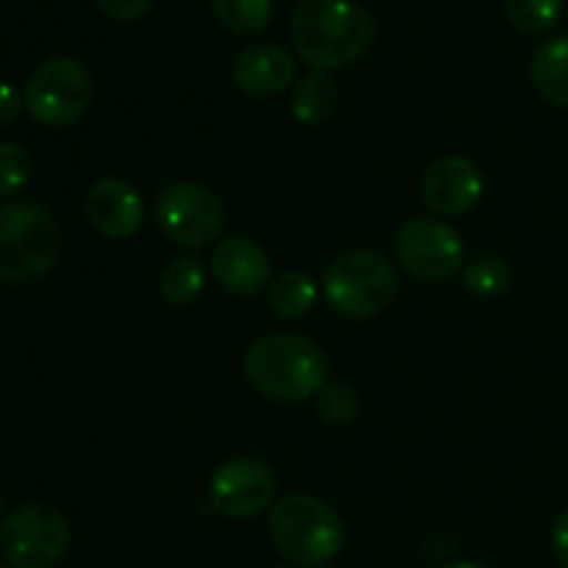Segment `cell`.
I'll use <instances>...</instances> for the list:
<instances>
[{"label": "cell", "instance_id": "cell-1", "mask_svg": "<svg viewBox=\"0 0 568 568\" xmlns=\"http://www.w3.org/2000/svg\"><path fill=\"white\" fill-rule=\"evenodd\" d=\"M375 17L358 0H300L292 14V42L316 72L342 70L375 42Z\"/></svg>", "mask_w": 568, "mask_h": 568}, {"label": "cell", "instance_id": "cell-2", "mask_svg": "<svg viewBox=\"0 0 568 568\" xmlns=\"http://www.w3.org/2000/svg\"><path fill=\"white\" fill-rule=\"evenodd\" d=\"M331 364L314 338L303 333L261 336L244 355V377L272 403H305L327 383Z\"/></svg>", "mask_w": 568, "mask_h": 568}, {"label": "cell", "instance_id": "cell-3", "mask_svg": "<svg viewBox=\"0 0 568 568\" xmlns=\"http://www.w3.org/2000/svg\"><path fill=\"white\" fill-rule=\"evenodd\" d=\"M61 255V225L44 205L9 200L0 205V283L31 286Z\"/></svg>", "mask_w": 568, "mask_h": 568}, {"label": "cell", "instance_id": "cell-4", "mask_svg": "<svg viewBox=\"0 0 568 568\" xmlns=\"http://www.w3.org/2000/svg\"><path fill=\"white\" fill-rule=\"evenodd\" d=\"M270 536L277 552L297 568H325L344 547L338 514L311 494H288L272 505Z\"/></svg>", "mask_w": 568, "mask_h": 568}, {"label": "cell", "instance_id": "cell-5", "mask_svg": "<svg viewBox=\"0 0 568 568\" xmlns=\"http://www.w3.org/2000/svg\"><path fill=\"white\" fill-rule=\"evenodd\" d=\"M397 270L377 250L338 255L325 272V297L344 320L364 322L383 314L397 297Z\"/></svg>", "mask_w": 568, "mask_h": 568}, {"label": "cell", "instance_id": "cell-6", "mask_svg": "<svg viewBox=\"0 0 568 568\" xmlns=\"http://www.w3.org/2000/svg\"><path fill=\"white\" fill-rule=\"evenodd\" d=\"M92 103V78L81 61L50 55L26 83V109L39 125L67 128L81 120Z\"/></svg>", "mask_w": 568, "mask_h": 568}, {"label": "cell", "instance_id": "cell-7", "mask_svg": "<svg viewBox=\"0 0 568 568\" xmlns=\"http://www.w3.org/2000/svg\"><path fill=\"white\" fill-rule=\"evenodd\" d=\"M70 547V525L50 505H20L0 521V558L11 568H50Z\"/></svg>", "mask_w": 568, "mask_h": 568}, {"label": "cell", "instance_id": "cell-8", "mask_svg": "<svg viewBox=\"0 0 568 568\" xmlns=\"http://www.w3.org/2000/svg\"><path fill=\"white\" fill-rule=\"evenodd\" d=\"M464 239L453 225L433 216L403 222L394 239L397 264L422 283H447L464 270Z\"/></svg>", "mask_w": 568, "mask_h": 568}, {"label": "cell", "instance_id": "cell-9", "mask_svg": "<svg viewBox=\"0 0 568 568\" xmlns=\"http://www.w3.org/2000/svg\"><path fill=\"white\" fill-rule=\"evenodd\" d=\"M155 220L164 236L181 247H209L225 227V205L209 186L175 181L161 189L155 200Z\"/></svg>", "mask_w": 568, "mask_h": 568}, {"label": "cell", "instance_id": "cell-10", "mask_svg": "<svg viewBox=\"0 0 568 568\" xmlns=\"http://www.w3.org/2000/svg\"><path fill=\"white\" fill-rule=\"evenodd\" d=\"M275 471L270 464L250 455L225 460L211 477V505L227 519H253L264 514L275 499Z\"/></svg>", "mask_w": 568, "mask_h": 568}, {"label": "cell", "instance_id": "cell-11", "mask_svg": "<svg viewBox=\"0 0 568 568\" xmlns=\"http://www.w3.org/2000/svg\"><path fill=\"white\" fill-rule=\"evenodd\" d=\"M480 166L466 155H447V159L433 161L422 175V197L427 209L442 216H460L475 209L483 197Z\"/></svg>", "mask_w": 568, "mask_h": 568}, {"label": "cell", "instance_id": "cell-12", "mask_svg": "<svg viewBox=\"0 0 568 568\" xmlns=\"http://www.w3.org/2000/svg\"><path fill=\"white\" fill-rule=\"evenodd\" d=\"M87 220L94 231L111 242H122L139 233L144 222V200L122 178H100L87 192Z\"/></svg>", "mask_w": 568, "mask_h": 568}, {"label": "cell", "instance_id": "cell-13", "mask_svg": "<svg viewBox=\"0 0 568 568\" xmlns=\"http://www.w3.org/2000/svg\"><path fill=\"white\" fill-rule=\"evenodd\" d=\"M270 255L258 242L247 236H233L220 242L211 255V275L225 292L236 297H253L270 286Z\"/></svg>", "mask_w": 568, "mask_h": 568}, {"label": "cell", "instance_id": "cell-14", "mask_svg": "<svg viewBox=\"0 0 568 568\" xmlns=\"http://www.w3.org/2000/svg\"><path fill=\"white\" fill-rule=\"evenodd\" d=\"M294 59L281 44H250L233 61V83L250 98H275L292 87Z\"/></svg>", "mask_w": 568, "mask_h": 568}, {"label": "cell", "instance_id": "cell-15", "mask_svg": "<svg viewBox=\"0 0 568 568\" xmlns=\"http://www.w3.org/2000/svg\"><path fill=\"white\" fill-rule=\"evenodd\" d=\"M530 78L544 100L568 109V37H552L532 53Z\"/></svg>", "mask_w": 568, "mask_h": 568}, {"label": "cell", "instance_id": "cell-16", "mask_svg": "<svg viewBox=\"0 0 568 568\" xmlns=\"http://www.w3.org/2000/svg\"><path fill=\"white\" fill-rule=\"evenodd\" d=\"M338 109V87L331 72L311 70L303 81L294 87L292 114L303 125H320L331 120Z\"/></svg>", "mask_w": 568, "mask_h": 568}, {"label": "cell", "instance_id": "cell-17", "mask_svg": "<svg viewBox=\"0 0 568 568\" xmlns=\"http://www.w3.org/2000/svg\"><path fill=\"white\" fill-rule=\"evenodd\" d=\"M316 283L305 272L288 270L272 277L266 286V308L281 320H303L316 305Z\"/></svg>", "mask_w": 568, "mask_h": 568}, {"label": "cell", "instance_id": "cell-18", "mask_svg": "<svg viewBox=\"0 0 568 568\" xmlns=\"http://www.w3.org/2000/svg\"><path fill=\"white\" fill-rule=\"evenodd\" d=\"M205 264L197 255H181V258H172L164 266L159 277L161 297L170 305H189L203 294L205 288Z\"/></svg>", "mask_w": 568, "mask_h": 568}, {"label": "cell", "instance_id": "cell-19", "mask_svg": "<svg viewBox=\"0 0 568 568\" xmlns=\"http://www.w3.org/2000/svg\"><path fill=\"white\" fill-rule=\"evenodd\" d=\"M211 9L227 31L253 37L270 26L275 0H211Z\"/></svg>", "mask_w": 568, "mask_h": 568}, {"label": "cell", "instance_id": "cell-20", "mask_svg": "<svg viewBox=\"0 0 568 568\" xmlns=\"http://www.w3.org/2000/svg\"><path fill=\"white\" fill-rule=\"evenodd\" d=\"M510 266L503 255H480L464 266V288L475 297H499L510 286Z\"/></svg>", "mask_w": 568, "mask_h": 568}, {"label": "cell", "instance_id": "cell-21", "mask_svg": "<svg viewBox=\"0 0 568 568\" xmlns=\"http://www.w3.org/2000/svg\"><path fill=\"white\" fill-rule=\"evenodd\" d=\"M508 20L521 33H547L564 14V0H505Z\"/></svg>", "mask_w": 568, "mask_h": 568}, {"label": "cell", "instance_id": "cell-22", "mask_svg": "<svg viewBox=\"0 0 568 568\" xmlns=\"http://www.w3.org/2000/svg\"><path fill=\"white\" fill-rule=\"evenodd\" d=\"M316 414L325 425L344 427L353 425L358 419V394L347 386V383H331L320 388V394L314 397Z\"/></svg>", "mask_w": 568, "mask_h": 568}, {"label": "cell", "instance_id": "cell-23", "mask_svg": "<svg viewBox=\"0 0 568 568\" xmlns=\"http://www.w3.org/2000/svg\"><path fill=\"white\" fill-rule=\"evenodd\" d=\"M33 175V155L20 142H0V200L14 197Z\"/></svg>", "mask_w": 568, "mask_h": 568}, {"label": "cell", "instance_id": "cell-24", "mask_svg": "<svg viewBox=\"0 0 568 568\" xmlns=\"http://www.w3.org/2000/svg\"><path fill=\"white\" fill-rule=\"evenodd\" d=\"M94 3L100 6L103 14L120 22H133L153 9V0H94Z\"/></svg>", "mask_w": 568, "mask_h": 568}, {"label": "cell", "instance_id": "cell-25", "mask_svg": "<svg viewBox=\"0 0 568 568\" xmlns=\"http://www.w3.org/2000/svg\"><path fill=\"white\" fill-rule=\"evenodd\" d=\"M26 109V94L17 92L11 83L0 81V128L11 125Z\"/></svg>", "mask_w": 568, "mask_h": 568}, {"label": "cell", "instance_id": "cell-26", "mask_svg": "<svg viewBox=\"0 0 568 568\" xmlns=\"http://www.w3.org/2000/svg\"><path fill=\"white\" fill-rule=\"evenodd\" d=\"M549 544H552V552L558 558V564L568 568V510L555 519L552 532H549Z\"/></svg>", "mask_w": 568, "mask_h": 568}, {"label": "cell", "instance_id": "cell-27", "mask_svg": "<svg viewBox=\"0 0 568 568\" xmlns=\"http://www.w3.org/2000/svg\"><path fill=\"white\" fill-rule=\"evenodd\" d=\"M447 568H494V566L480 564V560H460V564H449Z\"/></svg>", "mask_w": 568, "mask_h": 568}, {"label": "cell", "instance_id": "cell-28", "mask_svg": "<svg viewBox=\"0 0 568 568\" xmlns=\"http://www.w3.org/2000/svg\"><path fill=\"white\" fill-rule=\"evenodd\" d=\"M0 521H3V497H0Z\"/></svg>", "mask_w": 568, "mask_h": 568}, {"label": "cell", "instance_id": "cell-29", "mask_svg": "<svg viewBox=\"0 0 568 568\" xmlns=\"http://www.w3.org/2000/svg\"><path fill=\"white\" fill-rule=\"evenodd\" d=\"M275 568H288V566H275Z\"/></svg>", "mask_w": 568, "mask_h": 568}]
</instances>
